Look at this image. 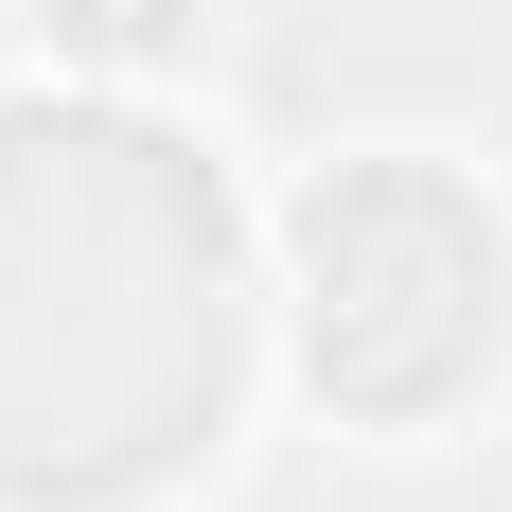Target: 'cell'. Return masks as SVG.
Returning a JSON list of instances; mask_svg holds the SVG:
<instances>
[{
  "instance_id": "cell-2",
  "label": "cell",
  "mask_w": 512,
  "mask_h": 512,
  "mask_svg": "<svg viewBox=\"0 0 512 512\" xmlns=\"http://www.w3.org/2000/svg\"><path fill=\"white\" fill-rule=\"evenodd\" d=\"M53 53H89V71H159V53L195 36V0H36Z\"/></svg>"
},
{
  "instance_id": "cell-1",
  "label": "cell",
  "mask_w": 512,
  "mask_h": 512,
  "mask_svg": "<svg viewBox=\"0 0 512 512\" xmlns=\"http://www.w3.org/2000/svg\"><path fill=\"white\" fill-rule=\"evenodd\" d=\"M301 336H318V389L371 424L460 407L512 336V230L442 159H336L301 212Z\"/></svg>"
}]
</instances>
